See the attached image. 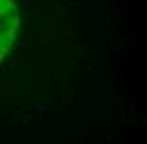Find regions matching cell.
Instances as JSON below:
<instances>
[{
  "label": "cell",
  "mask_w": 147,
  "mask_h": 144,
  "mask_svg": "<svg viewBox=\"0 0 147 144\" xmlns=\"http://www.w3.org/2000/svg\"><path fill=\"white\" fill-rule=\"evenodd\" d=\"M19 29V12L13 0H0V61L16 42Z\"/></svg>",
  "instance_id": "6da1fadb"
}]
</instances>
